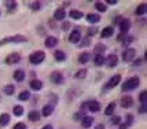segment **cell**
Instances as JSON below:
<instances>
[{"label": "cell", "mask_w": 147, "mask_h": 129, "mask_svg": "<svg viewBox=\"0 0 147 129\" xmlns=\"http://www.w3.org/2000/svg\"><path fill=\"white\" fill-rule=\"evenodd\" d=\"M44 58H45L44 52L43 51H36L29 56V60H30V63H33V64H38V63H41V62L44 60Z\"/></svg>", "instance_id": "6da1fadb"}, {"label": "cell", "mask_w": 147, "mask_h": 129, "mask_svg": "<svg viewBox=\"0 0 147 129\" xmlns=\"http://www.w3.org/2000/svg\"><path fill=\"white\" fill-rule=\"evenodd\" d=\"M139 83H140V80H139V77H132L129 78L128 81L125 83V84L122 85V91H131V89H135L138 85H139Z\"/></svg>", "instance_id": "7a4b0ae2"}, {"label": "cell", "mask_w": 147, "mask_h": 129, "mask_svg": "<svg viewBox=\"0 0 147 129\" xmlns=\"http://www.w3.org/2000/svg\"><path fill=\"white\" fill-rule=\"evenodd\" d=\"M120 81H121V76H120V74H115V76H113V77L110 78L109 83L105 85L103 89H111V88H114L115 85L120 84Z\"/></svg>", "instance_id": "3957f363"}, {"label": "cell", "mask_w": 147, "mask_h": 129, "mask_svg": "<svg viewBox=\"0 0 147 129\" xmlns=\"http://www.w3.org/2000/svg\"><path fill=\"white\" fill-rule=\"evenodd\" d=\"M25 41H26V37L21 36V34H17V36H13V37L1 40L0 44H4V43H25Z\"/></svg>", "instance_id": "277c9868"}, {"label": "cell", "mask_w": 147, "mask_h": 129, "mask_svg": "<svg viewBox=\"0 0 147 129\" xmlns=\"http://www.w3.org/2000/svg\"><path fill=\"white\" fill-rule=\"evenodd\" d=\"M135 58V50L134 48H127L122 52V60L124 62H131Z\"/></svg>", "instance_id": "5b68a950"}, {"label": "cell", "mask_w": 147, "mask_h": 129, "mask_svg": "<svg viewBox=\"0 0 147 129\" xmlns=\"http://www.w3.org/2000/svg\"><path fill=\"white\" fill-rule=\"evenodd\" d=\"M106 63H107L109 67H115L117 63H118V58H117V55H114V54L109 55V56L106 58Z\"/></svg>", "instance_id": "8992f818"}, {"label": "cell", "mask_w": 147, "mask_h": 129, "mask_svg": "<svg viewBox=\"0 0 147 129\" xmlns=\"http://www.w3.org/2000/svg\"><path fill=\"white\" fill-rule=\"evenodd\" d=\"M129 28H131V19H124L121 21V24H120V30H121V34L124 33H127L129 30Z\"/></svg>", "instance_id": "52a82bcc"}, {"label": "cell", "mask_w": 147, "mask_h": 129, "mask_svg": "<svg viewBox=\"0 0 147 129\" xmlns=\"http://www.w3.org/2000/svg\"><path fill=\"white\" fill-rule=\"evenodd\" d=\"M19 54H10L6 58V63L7 64H14V63H17V62H19Z\"/></svg>", "instance_id": "ba28073f"}, {"label": "cell", "mask_w": 147, "mask_h": 129, "mask_svg": "<svg viewBox=\"0 0 147 129\" xmlns=\"http://www.w3.org/2000/svg\"><path fill=\"white\" fill-rule=\"evenodd\" d=\"M51 80H52V83H55V84H61L63 81V76H62L61 71H54L51 74Z\"/></svg>", "instance_id": "9c48e42d"}, {"label": "cell", "mask_w": 147, "mask_h": 129, "mask_svg": "<svg viewBox=\"0 0 147 129\" xmlns=\"http://www.w3.org/2000/svg\"><path fill=\"white\" fill-rule=\"evenodd\" d=\"M80 39H81V34H80V32H78V30H73V32L70 33V36H69V41H70V43H73V44L78 43V41H80Z\"/></svg>", "instance_id": "30bf717a"}, {"label": "cell", "mask_w": 147, "mask_h": 129, "mask_svg": "<svg viewBox=\"0 0 147 129\" xmlns=\"http://www.w3.org/2000/svg\"><path fill=\"white\" fill-rule=\"evenodd\" d=\"M88 109H90V111H92V113H98L99 110H100V104H99V102H96V100H91V102H88Z\"/></svg>", "instance_id": "8fae6325"}, {"label": "cell", "mask_w": 147, "mask_h": 129, "mask_svg": "<svg viewBox=\"0 0 147 129\" xmlns=\"http://www.w3.org/2000/svg\"><path fill=\"white\" fill-rule=\"evenodd\" d=\"M132 104H134V99H132L131 96H124L121 99V106L124 107V109H129Z\"/></svg>", "instance_id": "7c38bea8"}, {"label": "cell", "mask_w": 147, "mask_h": 129, "mask_svg": "<svg viewBox=\"0 0 147 129\" xmlns=\"http://www.w3.org/2000/svg\"><path fill=\"white\" fill-rule=\"evenodd\" d=\"M94 62H95L96 66H102V64H105V62H106V58L103 56L102 54H96L95 56H94Z\"/></svg>", "instance_id": "4fadbf2b"}, {"label": "cell", "mask_w": 147, "mask_h": 129, "mask_svg": "<svg viewBox=\"0 0 147 129\" xmlns=\"http://www.w3.org/2000/svg\"><path fill=\"white\" fill-rule=\"evenodd\" d=\"M57 44H58V39H57V37H52V36H50V37H47V39H45V47H48V48H52V47H55Z\"/></svg>", "instance_id": "5bb4252c"}, {"label": "cell", "mask_w": 147, "mask_h": 129, "mask_svg": "<svg viewBox=\"0 0 147 129\" xmlns=\"http://www.w3.org/2000/svg\"><path fill=\"white\" fill-rule=\"evenodd\" d=\"M14 80H17L18 83L25 80V71L24 70H15L14 71Z\"/></svg>", "instance_id": "9a60e30c"}, {"label": "cell", "mask_w": 147, "mask_h": 129, "mask_svg": "<svg viewBox=\"0 0 147 129\" xmlns=\"http://www.w3.org/2000/svg\"><path fill=\"white\" fill-rule=\"evenodd\" d=\"M30 88L34 91H40L43 88V83H41L40 80H32V81H30Z\"/></svg>", "instance_id": "2e32d148"}, {"label": "cell", "mask_w": 147, "mask_h": 129, "mask_svg": "<svg viewBox=\"0 0 147 129\" xmlns=\"http://www.w3.org/2000/svg\"><path fill=\"white\" fill-rule=\"evenodd\" d=\"M65 15H66V13H65L63 8H58L57 11H55V14H54V18L57 21H62L65 18Z\"/></svg>", "instance_id": "e0dca14e"}, {"label": "cell", "mask_w": 147, "mask_h": 129, "mask_svg": "<svg viewBox=\"0 0 147 129\" xmlns=\"http://www.w3.org/2000/svg\"><path fill=\"white\" fill-rule=\"evenodd\" d=\"M52 111H54V107L50 106V104H45L44 107H43V110H41V114L44 117H50L52 114Z\"/></svg>", "instance_id": "ac0fdd59"}, {"label": "cell", "mask_w": 147, "mask_h": 129, "mask_svg": "<svg viewBox=\"0 0 147 129\" xmlns=\"http://www.w3.org/2000/svg\"><path fill=\"white\" fill-rule=\"evenodd\" d=\"M113 33H114V29H113V26H107V28H105L102 30V37H110V36H113Z\"/></svg>", "instance_id": "d6986e66"}, {"label": "cell", "mask_w": 147, "mask_h": 129, "mask_svg": "<svg viewBox=\"0 0 147 129\" xmlns=\"http://www.w3.org/2000/svg\"><path fill=\"white\" fill-rule=\"evenodd\" d=\"M81 124H83L84 128H90L91 125L94 124V118L92 117H84L83 120H81Z\"/></svg>", "instance_id": "ffe728a7"}, {"label": "cell", "mask_w": 147, "mask_h": 129, "mask_svg": "<svg viewBox=\"0 0 147 129\" xmlns=\"http://www.w3.org/2000/svg\"><path fill=\"white\" fill-rule=\"evenodd\" d=\"M87 19H88L90 24H98V22L100 21V17H99L98 14H88Z\"/></svg>", "instance_id": "44dd1931"}, {"label": "cell", "mask_w": 147, "mask_h": 129, "mask_svg": "<svg viewBox=\"0 0 147 129\" xmlns=\"http://www.w3.org/2000/svg\"><path fill=\"white\" fill-rule=\"evenodd\" d=\"M69 15H70L73 19H81L83 18V13L78 11V10H71L70 13H69Z\"/></svg>", "instance_id": "7402d4cb"}, {"label": "cell", "mask_w": 147, "mask_h": 129, "mask_svg": "<svg viewBox=\"0 0 147 129\" xmlns=\"http://www.w3.org/2000/svg\"><path fill=\"white\" fill-rule=\"evenodd\" d=\"M54 56H55V59H57L58 62H63L65 59H66V54L63 51H55Z\"/></svg>", "instance_id": "603a6c76"}, {"label": "cell", "mask_w": 147, "mask_h": 129, "mask_svg": "<svg viewBox=\"0 0 147 129\" xmlns=\"http://www.w3.org/2000/svg\"><path fill=\"white\" fill-rule=\"evenodd\" d=\"M8 122H10V116L6 114V113L1 114V116H0V125H1V126H6Z\"/></svg>", "instance_id": "cb8c5ba5"}, {"label": "cell", "mask_w": 147, "mask_h": 129, "mask_svg": "<svg viewBox=\"0 0 147 129\" xmlns=\"http://www.w3.org/2000/svg\"><path fill=\"white\" fill-rule=\"evenodd\" d=\"M90 58H91L90 54H88V52H84V54H81V55L78 56V62H80V63H87V62L90 60Z\"/></svg>", "instance_id": "d4e9b609"}, {"label": "cell", "mask_w": 147, "mask_h": 129, "mask_svg": "<svg viewBox=\"0 0 147 129\" xmlns=\"http://www.w3.org/2000/svg\"><path fill=\"white\" fill-rule=\"evenodd\" d=\"M114 109H115V103L114 102H111V103L105 109V114H106V116H111V114L114 113Z\"/></svg>", "instance_id": "484cf974"}, {"label": "cell", "mask_w": 147, "mask_h": 129, "mask_svg": "<svg viewBox=\"0 0 147 129\" xmlns=\"http://www.w3.org/2000/svg\"><path fill=\"white\" fill-rule=\"evenodd\" d=\"M29 120H30V121H38V120H40V113H38V111H36V110H33V111H30V113H29Z\"/></svg>", "instance_id": "4316f807"}, {"label": "cell", "mask_w": 147, "mask_h": 129, "mask_svg": "<svg viewBox=\"0 0 147 129\" xmlns=\"http://www.w3.org/2000/svg\"><path fill=\"white\" fill-rule=\"evenodd\" d=\"M135 14H136V15H143V14H146V4L142 3L140 6H138V8L135 10Z\"/></svg>", "instance_id": "83f0119b"}, {"label": "cell", "mask_w": 147, "mask_h": 129, "mask_svg": "<svg viewBox=\"0 0 147 129\" xmlns=\"http://www.w3.org/2000/svg\"><path fill=\"white\" fill-rule=\"evenodd\" d=\"M13 111H14V114H15V116L21 117L22 114H24V107H22V106H19V104H17V106H14Z\"/></svg>", "instance_id": "f1b7e54d"}, {"label": "cell", "mask_w": 147, "mask_h": 129, "mask_svg": "<svg viewBox=\"0 0 147 129\" xmlns=\"http://www.w3.org/2000/svg\"><path fill=\"white\" fill-rule=\"evenodd\" d=\"M95 8L98 11H100V13H105V11H106V6H105L103 3H100V1H96L95 3Z\"/></svg>", "instance_id": "f546056e"}, {"label": "cell", "mask_w": 147, "mask_h": 129, "mask_svg": "<svg viewBox=\"0 0 147 129\" xmlns=\"http://www.w3.org/2000/svg\"><path fill=\"white\" fill-rule=\"evenodd\" d=\"M6 7L8 8V11H13L14 8L17 7V3L15 1H6Z\"/></svg>", "instance_id": "4dcf8cb0"}, {"label": "cell", "mask_w": 147, "mask_h": 129, "mask_svg": "<svg viewBox=\"0 0 147 129\" xmlns=\"http://www.w3.org/2000/svg\"><path fill=\"white\" fill-rule=\"evenodd\" d=\"M4 93L6 95H13L14 93V85H7L4 88Z\"/></svg>", "instance_id": "1f68e13d"}, {"label": "cell", "mask_w": 147, "mask_h": 129, "mask_svg": "<svg viewBox=\"0 0 147 129\" xmlns=\"http://www.w3.org/2000/svg\"><path fill=\"white\" fill-rule=\"evenodd\" d=\"M29 96H30V95H29V92H28V91H25V92H22V93H19V100H28V99H29Z\"/></svg>", "instance_id": "d6a6232c"}, {"label": "cell", "mask_w": 147, "mask_h": 129, "mask_svg": "<svg viewBox=\"0 0 147 129\" xmlns=\"http://www.w3.org/2000/svg\"><path fill=\"white\" fill-rule=\"evenodd\" d=\"M146 96H147V92H146V91H143L140 95H139V100L142 102V104H146Z\"/></svg>", "instance_id": "836d02e7"}, {"label": "cell", "mask_w": 147, "mask_h": 129, "mask_svg": "<svg viewBox=\"0 0 147 129\" xmlns=\"http://www.w3.org/2000/svg\"><path fill=\"white\" fill-rule=\"evenodd\" d=\"M87 76V70L84 69V70H80V71H77L76 73V78H84Z\"/></svg>", "instance_id": "e575fe53"}, {"label": "cell", "mask_w": 147, "mask_h": 129, "mask_svg": "<svg viewBox=\"0 0 147 129\" xmlns=\"http://www.w3.org/2000/svg\"><path fill=\"white\" fill-rule=\"evenodd\" d=\"M105 50H106V47H105V45H102V44H98V45L95 47L96 54H102V52L105 51Z\"/></svg>", "instance_id": "d590c367"}, {"label": "cell", "mask_w": 147, "mask_h": 129, "mask_svg": "<svg viewBox=\"0 0 147 129\" xmlns=\"http://www.w3.org/2000/svg\"><path fill=\"white\" fill-rule=\"evenodd\" d=\"M120 122H121V118H120L118 116L111 117V124H114V125H118Z\"/></svg>", "instance_id": "8d00e7d4"}, {"label": "cell", "mask_w": 147, "mask_h": 129, "mask_svg": "<svg viewBox=\"0 0 147 129\" xmlns=\"http://www.w3.org/2000/svg\"><path fill=\"white\" fill-rule=\"evenodd\" d=\"M132 40H134V37H124V40H122V43H124V45H129L131 43H132Z\"/></svg>", "instance_id": "74e56055"}, {"label": "cell", "mask_w": 147, "mask_h": 129, "mask_svg": "<svg viewBox=\"0 0 147 129\" xmlns=\"http://www.w3.org/2000/svg\"><path fill=\"white\" fill-rule=\"evenodd\" d=\"M13 129H26V125L24 122H18Z\"/></svg>", "instance_id": "f35d334b"}, {"label": "cell", "mask_w": 147, "mask_h": 129, "mask_svg": "<svg viewBox=\"0 0 147 129\" xmlns=\"http://www.w3.org/2000/svg\"><path fill=\"white\" fill-rule=\"evenodd\" d=\"M132 121H134V117H132V116H128V117H127V121H125V125H127V126L132 125Z\"/></svg>", "instance_id": "ab89813d"}, {"label": "cell", "mask_w": 147, "mask_h": 129, "mask_svg": "<svg viewBox=\"0 0 147 129\" xmlns=\"http://www.w3.org/2000/svg\"><path fill=\"white\" fill-rule=\"evenodd\" d=\"M40 7H41V6H40V3H38V1H34V3L32 4V8L34 10V11H37V10H40Z\"/></svg>", "instance_id": "60d3db41"}, {"label": "cell", "mask_w": 147, "mask_h": 129, "mask_svg": "<svg viewBox=\"0 0 147 129\" xmlns=\"http://www.w3.org/2000/svg\"><path fill=\"white\" fill-rule=\"evenodd\" d=\"M96 33V28H94V26H92V28H90V29H88V36H92V34H95Z\"/></svg>", "instance_id": "b9f144b4"}, {"label": "cell", "mask_w": 147, "mask_h": 129, "mask_svg": "<svg viewBox=\"0 0 147 129\" xmlns=\"http://www.w3.org/2000/svg\"><path fill=\"white\" fill-rule=\"evenodd\" d=\"M139 113H140V114H144V113H146V104H142L140 109H139Z\"/></svg>", "instance_id": "7bdbcfd3"}, {"label": "cell", "mask_w": 147, "mask_h": 129, "mask_svg": "<svg viewBox=\"0 0 147 129\" xmlns=\"http://www.w3.org/2000/svg\"><path fill=\"white\" fill-rule=\"evenodd\" d=\"M124 19V18H122V17H117V18H114V22L115 24H117V25H120V24H121V21Z\"/></svg>", "instance_id": "ee69618b"}, {"label": "cell", "mask_w": 147, "mask_h": 129, "mask_svg": "<svg viewBox=\"0 0 147 129\" xmlns=\"http://www.w3.org/2000/svg\"><path fill=\"white\" fill-rule=\"evenodd\" d=\"M106 3H109V4H111V6H114V4H117V0H107Z\"/></svg>", "instance_id": "f6af8a7d"}, {"label": "cell", "mask_w": 147, "mask_h": 129, "mask_svg": "<svg viewBox=\"0 0 147 129\" xmlns=\"http://www.w3.org/2000/svg\"><path fill=\"white\" fill-rule=\"evenodd\" d=\"M127 128H128V126H127L125 124H121V125H120V129H127Z\"/></svg>", "instance_id": "bcb514c9"}, {"label": "cell", "mask_w": 147, "mask_h": 129, "mask_svg": "<svg viewBox=\"0 0 147 129\" xmlns=\"http://www.w3.org/2000/svg\"><path fill=\"white\" fill-rule=\"evenodd\" d=\"M43 129H54V128H52L51 125H45V126H44V128H43Z\"/></svg>", "instance_id": "7dc6e473"}, {"label": "cell", "mask_w": 147, "mask_h": 129, "mask_svg": "<svg viewBox=\"0 0 147 129\" xmlns=\"http://www.w3.org/2000/svg\"><path fill=\"white\" fill-rule=\"evenodd\" d=\"M69 25H70V24H67V22H65V24H63V28H65V29H67V28H69Z\"/></svg>", "instance_id": "c3c4849f"}, {"label": "cell", "mask_w": 147, "mask_h": 129, "mask_svg": "<svg viewBox=\"0 0 147 129\" xmlns=\"http://www.w3.org/2000/svg\"><path fill=\"white\" fill-rule=\"evenodd\" d=\"M96 129H103V126H102V125H99V126H98Z\"/></svg>", "instance_id": "681fc988"}]
</instances>
